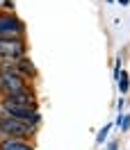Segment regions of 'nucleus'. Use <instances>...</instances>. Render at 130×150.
Segmentation results:
<instances>
[{
  "instance_id": "ddd939ff",
  "label": "nucleus",
  "mask_w": 130,
  "mask_h": 150,
  "mask_svg": "<svg viewBox=\"0 0 130 150\" xmlns=\"http://www.w3.org/2000/svg\"><path fill=\"white\" fill-rule=\"evenodd\" d=\"M0 62H2V59H0Z\"/></svg>"
},
{
  "instance_id": "f8f14e48",
  "label": "nucleus",
  "mask_w": 130,
  "mask_h": 150,
  "mask_svg": "<svg viewBox=\"0 0 130 150\" xmlns=\"http://www.w3.org/2000/svg\"><path fill=\"white\" fill-rule=\"evenodd\" d=\"M0 146H2V134H0Z\"/></svg>"
},
{
  "instance_id": "1a4fd4ad",
  "label": "nucleus",
  "mask_w": 130,
  "mask_h": 150,
  "mask_svg": "<svg viewBox=\"0 0 130 150\" xmlns=\"http://www.w3.org/2000/svg\"><path fill=\"white\" fill-rule=\"evenodd\" d=\"M126 89H128V80H126L123 73H121V91H126Z\"/></svg>"
},
{
  "instance_id": "9b49d317",
  "label": "nucleus",
  "mask_w": 130,
  "mask_h": 150,
  "mask_svg": "<svg viewBox=\"0 0 130 150\" xmlns=\"http://www.w3.org/2000/svg\"><path fill=\"white\" fill-rule=\"evenodd\" d=\"M2 93H5V91H2V84H0V96H2Z\"/></svg>"
},
{
  "instance_id": "6e6552de",
  "label": "nucleus",
  "mask_w": 130,
  "mask_h": 150,
  "mask_svg": "<svg viewBox=\"0 0 130 150\" xmlns=\"http://www.w3.org/2000/svg\"><path fill=\"white\" fill-rule=\"evenodd\" d=\"M107 132H110V125H107V127H103V132L98 134V141H103V139H105V137H107Z\"/></svg>"
},
{
  "instance_id": "7ed1b4c3",
  "label": "nucleus",
  "mask_w": 130,
  "mask_h": 150,
  "mask_svg": "<svg viewBox=\"0 0 130 150\" xmlns=\"http://www.w3.org/2000/svg\"><path fill=\"white\" fill-rule=\"evenodd\" d=\"M0 57L2 59H21V57H25L23 37H0Z\"/></svg>"
},
{
  "instance_id": "0eeeda50",
  "label": "nucleus",
  "mask_w": 130,
  "mask_h": 150,
  "mask_svg": "<svg viewBox=\"0 0 130 150\" xmlns=\"http://www.w3.org/2000/svg\"><path fill=\"white\" fill-rule=\"evenodd\" d=\"M16 71H19L23 77H30V75H34V66H32L30 59L21 57V59H16Z\"/></svg>"
},
{
  "instance_id": "f03ea898",
  "label": "nucleus",
  "mask_w": 130,
  "mask_h": 150,
  "mask_svg": "<svg viewBox=\"0 0 130 150\" xmlns=\"http://www.w3.org/2000/svg\"><path fill=\"white\" fill-rule=\"evenodd\" d=\"M0 134H7V139H28L32 134V127L19 118L0 114Z\"/></svg>"
},
{
  "instance_id": "f257e3e1",
  "label": "nucleus",
  "mask_w": 130,
  "mask_h": 150,
  "mask_svg": "<svg viewBox=\"0 0 130 150\" xmlns=\"http://www.w3.org/2000/svg\"><path fill=\"white\" fill-rule=\"evenodd\" d=\"M0 112L7 114V116H11V118H19V121L28 123L30 127H34V125L41 121L37 107H25V105H16V103H9V100H2Z\"/></svg>"
},
{
  "instance_id": "20e7f679",
  "label": "nucleus",
  "mask_w": 130,
  "mask_h": 150,
  "mask_svg": "<svg viewBox=\"0 0 130 150\" xmlns=\"http://www.w3.org/2000/svg\"><path fill=\"white\" fill-rule=\"evenodd\" d=\"M25 32V25L21 23L16 16H0V37H23Z\"/></svg>"
},
{
  "instance_id": "423d86ee",
  "label": "nucleus",
  "mask_w": 130,
  "mask_h": 150,
  "mask_svg": "<svg viewBox=\"0 0 130 150\" xmlns=\"http://www.w3.org/2000/svg\"><path fill=\"white\" fill-rule=\"evenodd\" d=\"M0 150H34L32 143H28L25 139H5Z\"/></svg>"
},
{
  "instance_id": "39448f33",
  "label": "nucleus",
  "mask_w": 130,
  "mask_h": 150,
  "mask_svg": "<svg viewBox=\"0 0 130 150\" xmlns=\"http://www.w3.org/2000/svg\"><path fill=\"white\" fill-rule=\"evenodd\" d=\"M5 100L16 103V105H25V107H37L34 96H32V91H30L28 86H25V89H21V91H14V93H5Z\"/></svg>"
},
{
  "instance_id": "9d476101",
  "label": "nucleus",
  "mask_w": 130,
  "mask_h": 150,
  "mask_svg": "<svg viewBox=\"0 0 130 150\" xmlns=\"http://www.w3.org/2000/svg\"><path fill=\"white\" fill-rule=\"evenodd\" d=\"M0 7H7V9H11V7H14V5H11L9 0H0Z\"/></svg>"
}]
</instances>
